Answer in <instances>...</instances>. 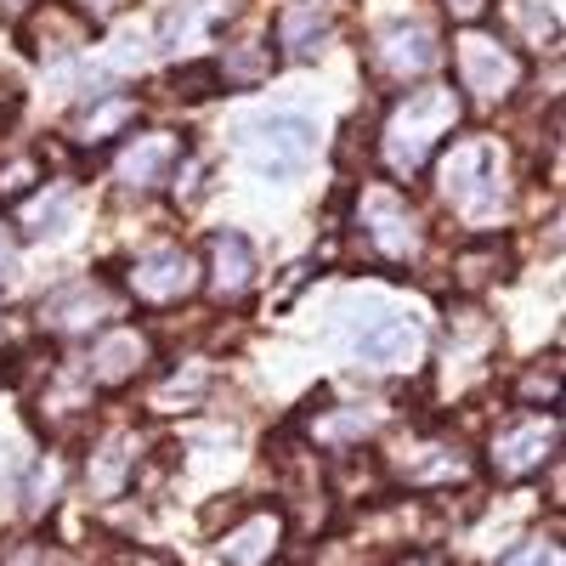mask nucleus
Returning <instances> with one entry per match:
<instances>
[{"mask_svg": "<svg viewBox=\"0 0 566 566\" xmlns=\"http://www.w3.org/2000/svg\"><path fill=\"white\" fill-rule=\"evenodd\" d=\"M459 130V97L453 85H419L391 103L380 130V159L391 176H419L442 154V142Z\"/></svg>", "mask_w": 566, "mask_h": 566, "instance_id": "1", "label": "nucleus"}, {"mask_svg": "<svg viewBox=\"0 0 566 566\" xmlns=\"http://www.w3.org/2000/svg\"><path fill=\"white\" fill-rule=\"evenodd\" d=\"M442 193L464 221H493L504 205V181H499V154L488 142H453L442 154Z\"/></svg>", "mask_w": 566, "mask_h": 566, "instance_id": "2", "label": "nucleus"}, {"mask_svg": "<svg viewBox=\"0 0 566 566\" xmlns=\"http://www.w3.org/2000/svg\"><path fill=\"white\" fill-rule=\"evenodd\" d=\"M244 154L261 176H301L317 154V125L301 114H266L244 125Z\"/></svg>", "mask_w": 566, "mask_h": 566, "instance_id": "3", "label": "nucleus"}, {"mask_svg": "<svg viewBox=\"0 0 566 566\" xmlns=\"http://www.w3.org/2000/svg\"><path fill=\"white\" fill-rule=\"evenodd\" d=\"M437 63H442L437 29L419 23V18L386 23L380 34H374V45H368V69L380 74L386 85H408V80H419V74H431Z\"/></svg>", "mask_w": 566, "mask_h": 566, "instance_id": "4", "label": "nucleus"}, {"mask_svg": "<svg viewBox=\"0 0 566 566\" xmlns=\"http://www.w3.org/2000/svg\"><path fill=\"white\" fill-rule=\"evenodd\" d=\"M357 227H363V244L380 255V261H391V266H402V261L419 250V239H424L413 205H408L402 193H391V187H374V193L363 199Z\"/></svg>", "mask_w": 566, "mask_h": 566, "instance_id": "5", "label": "nucleus"}, {"mask_svg": "<svg viewBox=\"0 0 566 566\" xmlns=\"http://www.w3.org/2000/svg\"><path fill=\"white\" fill-rule=\"evenodd\" d=\"M527 63L510 52L504 40L493 34H464L459 40V85L470 91V97H482V103H504L515 85H522Z\"/></svg>", "mask_w": 566, "mask_h": 566, "instance_id": "6", "label": "nucleus"}, {"mask_svg": "<svg viewBox=\"0 0 566 566\" xmlns=\"http://www.w3.org/2000/svg\"><path fill=\"white\" fill-rule=\"evenodd\" d=\"M199 261L193 250H181V244H165V250H148L136 266H130V295L136 301H148V306H176L199 290Z\"/></svg>", "mask_w": 566, "mask_h": 566, "instance_id": "7", "label": "nucleus"}, {"mask_svg": "<svg viewBox=\"0 0 566 566\" xmlns=\"http://www.w3.org/2000/svg\"><path fill=\"white\" fill-rule=\"evenodd\" d=\"M555 448H560V424L555 419H522V424H510V431L493 437L488 464H493L499 482H527L533 470H544L555 459Z\"/></svg>", "mask_w": 566, "mask_h": 566, "instance_id": "8", "label": "nucleus"}, {"mask_svg": "<svg viewBox=\"0 0 566 566\" xmlns=\"http://www.w3.org/2000/svg\"><path fill=\"white\" fill-rule=\"evenodd\" d=\"M114 317V290L103 277H74L63 290H52L40 301V323L52 328V335H91V328H103Z\"/></svg>", "mask_w": 566, "mask_h": 566, "instance_id": "9", "label": "nucleus"}, {"mask_svg": "<svg viewBox=\"0 0 566 566\" xmlns=\"http://www.w3.org/2000/svg\"><path fill=\"white\" fill-rule=\"evenodd\" d=\"M148 363H154V340L142 335V328L119 323V328H108V335L91 346V357H85V380H91V386H103V391H119V386H130Z\"/></svg>", "mask_w": 566, "mask_h": 566, "instance_id": "10", "label": "nucleus"}, {"mask_svg": "<svg viewBox=\"0 0 566 566\" xmlns=\"http://www.w3.org/2000/svg\"><path fill=\"white\" fill-rule=\"evenodd\" d=\"M91 29L74 7H63V0H40V7L23 18V45L34 57H69L80 52V45H91Z\"/></svg>", "mask_w": 566, "mask_h": 566, "instance_id": "11", "label": "nucleus"}, {"mask_svg": "<svg viewBox=\"0 0 566 566\" xmlns=\"http://www.w3.org/2000/svg\"><path fill=\"white\" fill-rule=\"evenodd\" d=\"M187 159V142L176 130H148V136H130V148L119 154V181L125 187H159L170 181V170Z\"/></svg>", "mask_w": 566, "mask_h": 566, "instance_id": "12", "label": "nucleus"}, {"mask_svg": "<svg viewBox=\"0 0 566 566\" xmlns=\"http://www.w3.org/2000/svg\"><path fill=\"white\" fill-rule=\"evenodd\" d=\"M210 295L216 301H239L250 295L255 283V244L244 239V232H216L210 239Z\"/></svg>", "mask_w": 566, "mask_h": 566, "instance_id": "13", "label": "nucleus"}, {"mask_svg": "<svg viewBox=\"0 0 566 566\" xmlns=\"http://www.w3.org/2000/svg\"><path fill=\"white\" fill-rule=\"evenodd\" d=\"M328 40V7L323 0H290V7L277 12V45L290 63H312Z\"/></svg>", "mask_w": 566, "mask_h": 566, "instance_id": "14", "label": "nucleus"}, {"mask_svg": "<svg viewBox=\"0 0 566 566\" xmlns=\"http://www.w3.org/2000/svg\"><path fill=\"white\" fill-rule=\"evenodd\" d=\"M357 357L374 368H408L419 357V323L413 317H380L374 328H363Z\"/></svg>", "mask_w": 566, "mask_h": 566, "instance_id": "15", "label": "nucleus"}, {"mask_svg": "<svg viewBox=\"0 0 566 566\" xmlns=\"http://www.w3.org/2000/svg\"><path fill=\"white\" fill-rule=\"evenodd\" d=\"M283 544V515L277 510H255L250 522H239L227 538H221V555L227 566H266Z\"/></svg>", "mask_w": 566, "mask_h": 566, "instance_id": "16", "label": "nucleus"}, {"mask_svg": "<svg viewBox=\"0 0 566 566\" xmlns=\"http://www.w3.org/2000/svg\"><path fill=\"white\" fill-rule=\"evenodd\" d=\"M136 97H125V91H108V97H91V108L74 119V142L80 148H103V142L125 136L136 125Z\"/></svg>", "mask_w": 566, "mask_h": 566, "instance_id": "17", "label": "nucleus"}, {"mask_svg": "<svg viewBox=\"0 0 566 566\" xmlns=\"http://www.w3.org/2000/svg\"><path fill=\"white\" fill-rule=\"evenodd\" d=\"M130 470H136V437H108L97 453H91V464H85V488L97 499H108V493L125 488Z\"/></svg>", "mask_w": 566, "mask_h": 566, "instance_id": "18", "label": "nucleus"}, {"mask_svg": "<svg viewBox=\"0 0 566 566\" xmlns=\"http://www.w3.org/2000/svg\"><path fill=\"white\" fill-rule=\"evenodd\" d=\"M272 45H261V40H244V45H227V57H216L210 69H216V80H221V91L227 85H261L266 74H272Z\"/></svg>", "mask_w": 566, "mask_h": 566, "instance_id": "19", "label": "nucleus"}, {"mask_svg": "<svg viewBox=\"0 0 566 566\" xmlns=\"http://www.w3.org/2000/svg\"><path fill=\"white\" fill-rule=\"evenodd\" d=\"M459 283L464 290H488L493 277H504V244L499 239H476V244H464L459 261H453Z\"/></svg>", "mask_w": 566, "mask_h": 566, "instance_id": "20", "label": "nucleus"}, {"mask_svg": "<svg viewBox=\"0 0 566 566\" xmlns=\"http://www.w3.org/2000/svg\"><path fill=\"white\" fill-rule=\"evenodd\" d=\"M499 566H560V538L555 533H533V538H522Z\"/></svg>", "mask_w": 566, "mask_h": 566, "instance_id": "21", "label": "nucleus"}, {"mask_svg": "<svg viewBox=\"0 0 566 566\" xmlns=\"http://www.w3.org/2000/svg\"><path fill=\"white\" fill-rule=\"evenodd\" d=\"M170 85H176V97H187V103H205V97H216V91H221V80H216L210 63H187V69H176Z\"/></svg>", "mask_w": 566, "mask_h": 566, "instance_id": "22", "label": "nucleus"}, {"mask_svg": "<svg viewBox=\"0 0 566 566\" xmlns=\"http://www.w3.org/2000/svg\"><path fill=\"white\" fill-rule=\"evenodd\" d=\"M57 482H63V464H57V459H45V464H34V476H29V488H23V510H29V515H40L45 504H52Z\"/></svg>", "mask_w": 566, "mask_h": 566, "instance_id": "23", "label": "nucleus"}, {"mask_svg": "<svg viewBox=\"0 0 566 566\" xmlns=\"http://www.w3.org/2000/svg\"><path fill=\"white\" fill-rule=\"evenodd\" d=\"M34 181H40V159H12L7 170H0V205L29 199V193H34Z\"/></svg>", "mask_w": 566, "mask_h": 566, "instance_id": "24", "label": "nucleus"}, {"mask_svg": "<svg viewBox=\"0 0 566 566\" xmlns=\"http://www.w3.org/2000/svg\"><path fill=\"white\" fill-rule=\"evenodd\" d=\"M0 566H57V555L34 538H18V544H0Z\"/></svg>", "mask_w": 566, "mask_h": 566, "instance_id": "25", "label": "nucleus"}, {"mask_svg": "<svg viewBox=\"0 0 566 566\" xmlns=\"http://www.w3.org/2000/svg\"><path fill=\"white\" fill-rule=\"evenodd\" d=\"M555 380H560V368H555V357H549V368H533L527 380H522V402H555Z\"/></svg>", "mask_w": 566, "mask_h": 566, "instance_id": "26", "label": "nucleus"}, {"mask_svg": "<svg viewBox=\"0 0 566 566\" xmlns=\"http://www.w3.org/2000/svg\"><path fill=\"white\" fill-rule=\"evenodd\" d=\"M515 23L533 29V34H544V29H555V12L544 7V0H515Z\"/></svg>", "mask_w": 566, "mask_h": 566, "instance_id": "27", "label": "nucleus"}, {"mask_svg": "<svg viewBox=\"0 0 566 566\" xmlns=\"http://www.w3.org/2000/svg\"><path fill=\"white\" fill-rule=\"evenodd\" d=\"M442 7H448L453 23H482L488 18V0H442Z\"/></svg>", "mask_w": 566, "mask_h": 566, "instance_id": "28", "label": "nucleus"}, {"mask_svg": "<svg viewBox=\"0 0 566 566\" xmlns=\"http://www.w3.org/2000/svg\"><path fill=\"white\" fill-rule=\"evenodd\" d=\"M119 7H125V0H80V7H74V12H80V18L91 23V29H97V23H103V18H114Z\"/></svg>", "mask_w": 566, "mask_h": 566, "instance_id": "29", "label": "nucleus"}, {"mask_svg": "<svg viewBox=\"0 0 566 566\" xmlns=\"http://www.w3.org/2000/svg\"><path fill=\"white\" fill-rule=\"evenodd\" d=\"M114 566H170V555H154V549H119Z\"/></svg>", "mask_w": 566, "mask_h": 566, "instance_id": "30", "label": "nucleus"}, {"mask_svg": "<svg viewBox=\"0 0 566 566\" xmlns=\"http://www.w3.org/2000/svg\"><path fill=\"white\" fill-rule=\"evenodd\" d=\"M12 266H18V244H12V232L0 227V283L12 277Z\"/></svg>", "mask_w": 566, "mask_h": 566, "instance_id": "31", "label": "nucleus"}, {"mask_svg": "<svg viewBox=\"0 0 566 566\" xmlns=\"http://www.w3.org/2000/svg\"><path fill=\"white\" fill-rule=\"evenodd\" d=\"M0 476H12V448H0Z\"/></svg>", "mask_w": 566, "mask_h": 566, "instance_id": "32", "label": "nucleus"}]
</instances>
